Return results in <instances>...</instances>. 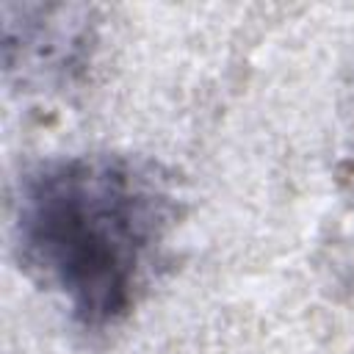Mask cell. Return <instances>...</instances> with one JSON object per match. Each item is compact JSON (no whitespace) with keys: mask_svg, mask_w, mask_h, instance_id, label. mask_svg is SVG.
Wrapping results in <instances>:
<instances>
[{"mask_svg":"<svg viewBox=\"0 0 354 354\" xmlns=\"http://www.w3.org/2000/svg\"><path fill=\"white\" fill-rule=\"evenodd\" d=\"M171 221L152 169L122 155H72L22 180L14 235L25 268L88 329L138 301Z\"/></svg>","mask_w":354,"mask_h":354,"instance_id":"cell-1","label":"cell"}]
</instances>
